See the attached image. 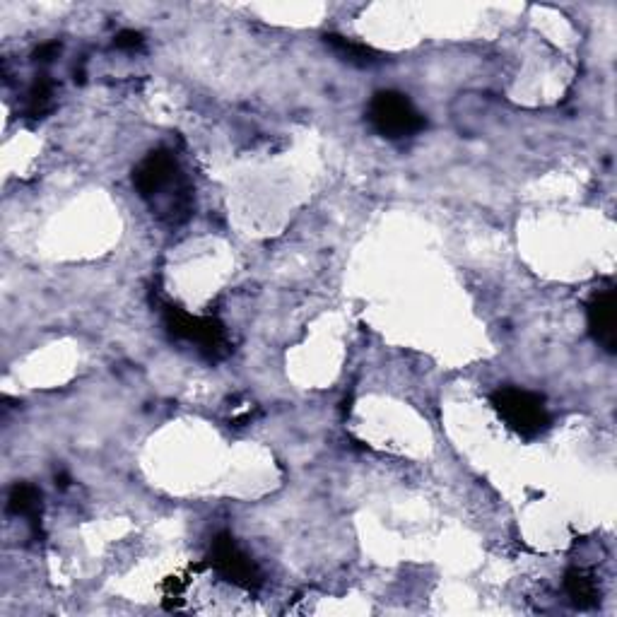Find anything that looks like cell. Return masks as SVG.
<instances>
[{
	"label": "cell",
	"mask_w": 617,
	"mask_h": 617,
	"mask_svg": "<svg viewBox=\"0 0 617 617\" xmlns=\"http://www.w3.org/2000/svg\"><path fill=\"white\" fill-rule=\"evenodd\" d=\"M162 323L169 336L196 345L208 360L217 362L229 352L225 326L215 316H193L176 304H162Z\"/></svg>",
	"instance_id": "7a4b0ae2"
},
{
	"label": "cell",
	"mask_w": 617,
	"mask_h": 617,
	"mask_svg": "<svg viewBox=\"0 0 617 617\" xmlns=\"http://www.w3.org/2000/svg\"><path fill=\"white\" fill-rule=\"evenodd\" d=\"M564 591H567L569 601L581 610L596 608L598 601H601V591H598L596 577H593L589 569L581 567L569 569V572L564 574Z\"/></svg>",
	"instance_id": "ba28073f"
},
{
	"label": "cell",
	"mask_w": 617,
	"mask_h": 617,
	"mask_svg": "<svg viewBox=\"0 0 617 617\" xmlns=\"http://www.w3.org/2000/svg\"><path fill=\"white\" fill-rule=\"evenodd\" d=\"M133 186L143 201H167V220L172 225L184 222L191 215V188L179 172L174 155L169 150H155L133 169Z\"/></svg>",
	"instance_id": "6da1fadb"
},
{
	"label": "cell",
	"mask_w": 617,
	"mask_h": 617,
	"mask_svg": "<svg viewBox=\"0 0 617 617\" xmlns=\"http://www.w3.org/2000/svg\"><path fill=\"white\" fill-rule=\"evenodd\" d=\"M41 490L32 483H15L8 495V511L15 516L27 519L34 536L41 533Z\"/></svg>",
	"instance_id": "52a82bcc"
},
{
	"label": "cell",
	"mask_w": 617,
	"mask_h": 617,
	"mask_svg": "<svg viewBox=\"0 0 617 617\" xmlns=\"http://www.w3.org/2000/svg\"><path fill=\"white\" fill-rule=\"evenodd\" d=\"M208 564L222 579L244 591H256L263 584L258 564L239 548L232 533H217L213 545H210Z\"/></svg>",
	"instance_id": "5b68a950"
},
{
	"label": "cell",
	"mask_w": 617,
	"mask_h": 617,
	"mask_svg": "<svg viewBox=\"0 0 617 617\" xmlns=\"http://www.w3.org/2000/svg\"><path fill=\"white\" fill-rule=\"evenodd\" d=\"M58 54H61V44H58V41H46V44H41L34 49L32 58L37 63H49V61H54Z\"/></svg>",
	"instance_id": "7c38bea8"
},
{
	"label": "cell",
	"mask_w": 617,
	"mask_h": 617,
	"mask_svg": "<svg viewBox=\"0 0 617 617\" xmlns=\"http://www.w3.org/2000/svg\"><path fill=\"white\" fill-rule=\"evenodd\" d=\"M51 109H54V80L41 73L27 92L25 114L27 119H41V116L49 114Z\"/></svg>",
	"instance_id": "30bf717a"
},
{
	"label": "cell",
	"mask_w": 617,
	"mask_h": 617,
	"mask_svg": "<svg viewBox=\"0 0 617 617\" xmlns=\"http://www.w3.org/2000/svg\"><path fill=\"white\" fill-rule=\"evenodd\" d=\"M70 485V478L66 473H61V475H56V487H61V490H66V487Z\"/></svg>",
	"instance_id": "4fadbf2b"
},
{
	"label": "cell",
	"mask_w": 617,
	"mask_h": 617,
	"mask_svg": "<svg viewBox=\"0 0 617 617\" xmlns=\"http://www.w3.org/2000/svg\"><path fill=\"white\" fill-rule=\"evenodd\" d=\"M492 408L507 422L511 432L524 439H536L550 427V413L545 398L526 389L504 386L490 396Z\"/></svg>",
	"instance_id": "277c9868"
},
{
	"label": "cell",
	"mask_w": 617,
	"mask_h": 617,
	"mask_svg": "<svg viewBox=\"0 0 617 617\" xmlns=\"http://www.w3.org/2000/svg\"><path fill=\"white\" fill-rule=\"evenodd\" d=\"M323 41H326L328 49H331L333 54L340 58V61L350 63V66L372 68V66H376V63L384 61L379 51H374L372 46L360 44V41H352L348 37H340V34H326Z\"/></svg>",
	"instance_id": "9c48e42d"
},
{
	"label": "cell",
	"mask_w": 617,
	"mask_h": 617,
	"mask_svg": "<svg viewBox=\"0 0 617 617\" xmlns=\"http://www.w3.org/2000/svg\"><path fill=\"white\" fill-rule=\"evenodd\" d=\"M114 46L121 51H138L145 46V37L140 32H135V29H123L114 37Z\"/></svg>",
	"instance_id": "8fae6325"
},
{
	"label": "cell",
	"mask_w": 617,
	"mask_h": 617,
	"mask_svg": "<svg viewBox=\"0 0 617 617\" xmlns=\"http://www.w3.org/2000/svg\"><path fill=\"white\" fill-rule=\"evenodd\" d=\"M367 121L374 133L386 140L413 138L427 128V119L417 107L401 92L381 90L369 99Z\"/></svg>",
	"instance_id": "3957f363"
},
{
	"label": "cell",
	"mask_w": 617,
	"mask_h": 617,
	"mask_svg": "<svg viewBox=\"0 0 617 617\" xmlns=\"http://www.w3.org/2000/svg\"><path fill=\"white\" fill-rule=\"evenodd\" d=\"M586 321H589V333L605 352L617 350V304L615 290L596 292L586 304Z\"/></svg>",
	"instance_id": "8992f818"
}]
</instances>
